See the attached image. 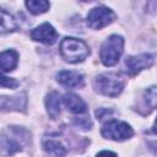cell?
I'll list each match as a JSON object with an SVG mask.
<instances>
[{
    "label": "cell",
    "mask_w": 157,
    "mask_h": 157,
    "mask_svg": "<svg viewBox=\"0 0 157 157\" xmlns=\"http://www.w3.org/2000/svg\"><path fill=\"white\" fill-rule=\"evenodd\" d=\"M59 50L63 59L71 64L81 63L90 55L88 45L83 40L74 37H65L60 42Z\"/></svg>",
    "instance_id": "1"
},
{
    "label": "cell",
    "mask_w": 157,
    "mask_h": 157,
    "mask_svg": "<svg viewBox=\"0 0 157 157\" xmlns=\"http://www.w3.org/2000/svg\"><path fill=\"white\" fill-rule=\"evenodd\" d=\"M124 78L117 72L101 74L94 78V88L107 97H118L124 88Z\"/></svg>",
    "instance_id": "2"
},
{
    "label": "cell",
    "mask_w": 157,
    "mask_h": 157,
    "mask_svg": "<svg viewBox=\"0 0 157 157\" xmlns=\"http://www.w3.org/2000/svg\"><path fill=\"white\" fill-rule=\"evenodd\" d=\"M123 52H124V38L118 34H112L104 40V43L101 47V53H99L101 61L105 66H113L119 61Z\"/></svg>",
    "instance_id": "3"
},
{
    "label": "cell",
    "mask_w": 157,
    "mask_h": 157,
    "mask_svg": "<svg viewBox=\"0 0 157 157\" xmlns=\"http://www.w3.org/2000/svg\"><path fill=\"white\" fill-rule=\"evenodd\" d=\"M25 132L26 131L23 129H20V128H16V126L6 129L2 132L1 137H0V147L7 155H12L13 152L21 151L23 142L28 137L27 134L22 136V134H25Z\"/></svg>",
    "instance_id": "4"
},
{
    "label": "cell",
    "mask_w": 157,
    "mask_h": 157,
    "mask_svg": "<svg viewBox=\"0 0 157 157\" xmlns=\"http://www.w3.org/2000/svg\"><path fill=\"white\" fill-rule=\"evenodd\" d=\"M101 132L103 137L110 139L114 141H124V140L130 139L134 135V130L128 123L115 120V119L107 121L103 125Z\"/></svg>",
    "instance_id": "5"
},
{
    "label": "cell",
    "mask_w": 157,
    "mask_h": 157,
    "mask_svg": "<svg viewBox=\"0 0 157 157\" xmlns=\"http://www.w3.org/2000/svg\"><path fill=\"white\" fill-rule=\"evenodd\" d=\"M115 20V13L105 6L93 7L87 15V25L93 29H101Z\"/></svg>",
    "instance_id": "6"
},
{
    "label": "cell",
    "mask_w": 157,
    "mask_h": 157,
    "mask_svg": "<svg viewBox=\"0 0 157 157\" xmlns=\"http://www.w3.org/2000/svg\"><path fill=\"white\" fill-rule=\"evenodd\" d=\"M31 38L36 42H40L47 45H53L58 40V32L54 29V27L50 23L45 22L36 27L31 32Z\"/></svg>",
    "instance_id": "7"
},
{
    "label": "cell",
    "mask_w": 157,
    "mask_h": 157,
    "mask_svg": "<svg viewBox=\"0 0 157 157\" xmlns=\"http://www.w3.org/2000/svg\"><path fill=\"white\" fill-rule=\"evenodd\" d=\"M153 61H155V56L152 54L144 53V54H139V55L128 56L125 60V65H126L130 75H136L141 70L152 66Z\"/></svg>",
    "instance_id": "8"
},
{
    "label": "cell",
    "mask_w": 157,
    "mask_h": 157,
    "mask_svg": "<svg viewBox=\"0 0 157 157\" xmlns=\"http://www.w3.org/2000/svg\"><path fill=\"white\" fill-rule=\"evenodd\" d=\"M56 80L60 85L67 87V88H77V87H83L85 80L81 74L77 71H67L63 70L56 74Z\"/></svg>",
    "instance_id": "9"
},
{
    "label": "cell",
    "mask_w": 157,
    "mask_h": 157,
    "mask_svg": "<svg viewBox=\"0 0 157 157\" xmlns=\"http://www.w3.org/2000/svg\"><path fill=\"white\" fill-rule=\"evenodd\" d=\"M63 102H64L65 107L75 114H82V113L87 112V105H86L85 101L75 93H71V92L66 93L63 98Z\"/></svg>",
    "instance_id": "10"
},
{
    "label": "cell",
    "mask_w": 157,
    "mask_h": 157,
    "mask_svg": "<svg viewBox=\"0 0 157 157\" xmlns=\"http://www.w3.org/2000/svg\"><path fill=\"white\" fill-rule=\"evenodd\" d=\"M45 107L50 118L55 119L60 115V94L56 91H52L47 94Z\"/></svg>",
    "instance_id": "11"
},
{
    "label": "cell",
    "mask_w": 157,
    "mask_h": 157,
    "mask_svg": "<svg viewBox=\"0 0 157 157\" xmlns=\"http://www.w3.org/2000/svg\"><path fill=\"white\" fill-rule=\"evenodd\" d=\"M18 55L15 50H5L0 53V70L12 71L17 66Z\"/></svg>",
    "instance_id": "12"
},
{
    "label": "cell",
    "mask_w": 157,
    "mask_h": 157,
    "mask_svg": "<svg viewBox=\"0 0 157 157\" xmlns=\"http://www.w3.org/2000/svg\"><path fill=\"white\" fill-rule=\"evenodd\" d=\"M17 29V22L15 17L6 10L0 7V34L10 33Z\"/></svg>",
    "instance_id": "13"
},
{
    "label": "cell",
    "mask_w": 157,
    "mask_h": 157,
    "mask_svg": "<svg viewBox=\"0 0 157 157\" xmlns=\"http://www.w3.org/2000/svg\"><path fill=\"white\" fill-rule=\"evenodd\" d=\"M43 147H44V150L48 153H50V155H53L55 157H64L66 155V152H67L66 148H65V146L60 141L53 140V139L45 140L43 142Z\"/></svg>",
    "instance_id": "14"
},
{
    "label": "cell",
    "mask_w": 157,
    "mask_h": 157,
    "mask_svg": "<svg viewBox=\"0 0 157 157\" xmlns=\"http://www.w3.org/2000/svg\"><path fill=\"white\" fill-rule=\"evenodd\" d=\"M26 7L28 9V11L31 13L40 15L49 10L50 4L44 0H29V1H26Z\"/></svg>",
    "instance_id": "15"
},
{
    "label": "cell",
    "mask_w": 157,
    "mask_h": 157,
    "mask_svg": "<svg viewBox=\"0 0 157 157\" xmlns=\"http://www.w3.org/2000/svg\"><path fill=\"white\" fill-rule=\"evenodd\" d=\"M20 85V82L16 78L7 77L0 72V87H6V88H16Z\"/></svg>",
    "instance_id": "16"
},
{
    "label": "cell",
    "mask_w": 157,
    "mask_h": 157,
    "mask_svg": "<svg viewBox=\"0 0 157 157\" xmlns=\"http://www.w3.org/2000/svg\"><path fill=\"white\" fill-rule=\"evenodd\" d=\"M145 96H146V102H147V104H150V108L152 110L155 108V105H156V87L155 86L150 87L146 91Z\"/></svg>",
    "instance_id": "17"
},
{
    "label": "cell",
    "mask_w": 157,
    "mask_h": 157,
    "mask_svg": "<svg viewBox=\"0 0 157 157\" xmlns=\"http://www.w3.org/2000/svg\"><path fill=\"white\" fill-rule=\"evenodd\" d=\"M75 123L77 125H80V126H82L83 129H90V126L92 125V123H91V120L88 118H78V119L75 120Z\"/></svg>",
    "instance_id": "18"
},
{
    "label": "cell",
    "mask_w": 157,
    "mask_h": 157,
    "mask_svg": "<svg viewBox=\"0 0 157 157\" xmlns=\"http://www.w3.org/2000/svg\"><path fill=\"white\" fill-rule=\"evenodd\" d=\"M97 157H118V156L112 151H101L97 155Z\"/></svg>",
    "instance_id": "19"
}]
</instances>
